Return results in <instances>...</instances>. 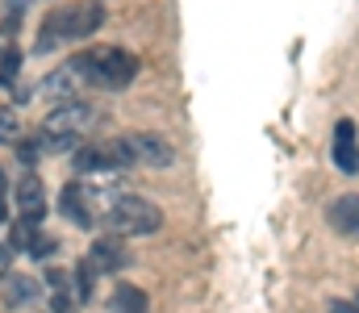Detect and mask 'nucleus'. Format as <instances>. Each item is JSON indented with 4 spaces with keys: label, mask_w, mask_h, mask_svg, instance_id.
<instances>
[{
    "label": "nucleus",
    "mask_w": 359,
    "mask_h": 313,
    "mask_svg": "<svg viewBox=\"0 0 359 313\" xmlns=\"http://www.w3.org/2000/svg\"><path fill=\"white\" fill-rule=\"evenodd\" d=\"M104 25V8L100 0H76V4H63L55 13H46L42 29H38V55L63 46V42H80Z\"/></svg>",
    "instance_id": "nucleus-1"
},
{
    "label": "nucleus",
    "mask_w": 359,
    "mask_h": 313,
    "mask_svg": "<svg viewBox=\"0 0 359 313\" xmlns=\"http://www.w3.org/2000/svg\"><path fill=\"white\" fill-rule=\"evenodd\" d=\"M72 67L80 71V80L92 88H126L134 76H138V59L121 46H104V50H84L72 59Z\"/></svg>",
    "instance_id": "nucleus-2"
},
{
    "label": "nucleus",
    "mask_w": 359,
    "mask_h": 313,
    "mask_svg": "<svg viewBox=\"0 0 359 313\" xmlns=\"http://www.w3.org/2000/svg\"><path fill=\"white\" fill-rule=\"evenodd\" d=\"M104 225H109V234H117V238H130V234H155L159 225H163V209L151 205L147 197H134V193H121L113 209L104 213Z\"/></svg>",
    "instance_id": "nucleus-3"
},
{
    "label": "nucleus",
    "mask_w": 359,
    "mask_h": 313,
    "mask_svg": "<svg viewBox=\"0 0 359 313\" xmlns=\"http://www.w3.org/2000/svg\"><path fill=\"white\" fill-rule=\"evenodd\" d=\"M88 121H92L88 104H80V101L59 104V109L42 121V134H38L42 151H76L80 138H84V130H88Z\"/></svg>",
    "instance_id": "nucleus-4"
},
{
    "label": "nucleus",
    "mask_w": 359,
    "mask_h": 313,
    "mask_svg": "<svg viewBox=\"0 0 359 313\" xmlns=\"http://www.w3.org/2000/svg\"><path fill=\"white\" fill-rule=\"evenodd\" d=\"M76 167L80 172H121L130 167V155H126V142H92L76 151Z\"/></svg>",
    "instance_id": "nucleus-5"
},
{
    "label": "nucleus",
    "mask_w": 359,
    "mask_h": 313,
    "mask_svg": "<svg viewBox=\"0 0 359 313\" xmlns=\"http://www.w3.org/2000/svg\"><path fill=\"white\" fill-rule=\"evenodd\" d=\"M121 142H126V155H130V163H147V167H172V159H176V151H172L163 138H155V134H126Z\"/></svg>",
    "instance_id": "nucleus-6"
},
{
    "label": "nucleus",
    "mask_w": 359,
    "mask_h": 313,
    "mask_svg": "<svg viewBox=\"0 0 359 313\" xmlns=\"http://www.w3.org/2000/svg\"><path fill=\"white\" fill-rule=\"evenodd\" d=\"M13 201H17V213H21V221H42V213H46V188H42V180L38 176H21V184L13 188Z\"/></svg>",
    "instance_id": "nucleus-7"
},
{
    "label": "nucleus",
    "mask_w": 359,
    "mask_h": 313,
    "mask_svg": "<svg viewBox=\"0 0 359 313\" xmlns=\"http://www.w3.org/2000/svg\"><path fill=\"white\" fill-rule=\"evenodd\" d=\"M38 88H42V92L50 97V101L72 104V101H76V92L84 88V80H80V71H76L72 63H63V67H55V71H50V76H46L42 84H38Z\"/></svg>",
    "instance_id": "nucleus-8"
},
{
    "label": "nucleus",
    "mask_w": 359,
    "mask_h": 313,
    "mask_svg": "<svg viewBox=\"0 0 359 313\" xmlns=\"http://www.w3.org/2000/svg\"><path fill=\"white\" fill-rule=\"evenodd\" d=\"M334 163H339L347 176L359 172V130H355V121H339V125H334Z\"/></svg>",
    "instance_id": "nucleus-9"
},
{
    "label": "nucleus",
    "mask_w": 359,
    "mask_h": 313,
    "mask_svg": "<svg viewBox=\"0 0 359 313\" xmlns=\"http://www.w3.org/2000/svg\"><path fill=\"white\" fill-rule=\"evenodd\" d=\"M88 263L96 272H121L126 263H130V255H126V246H121V238L117 234H109V238H100L96 246H92Z\"/></svg>",
    "instance_id": "nucleus-10"
},
{
    "label": "nucleus",
    "mask_w": 359,
    "mask_h": 313,
    "mask_svg": "<svg viewBox=\"0 0 359 313\" xmlns=\"http://www.w3.org/2000/svg\"><path fill=\"white\" fill-rule=\"evenodd\" d=\"M326 221H330L339 234H347V238H359V197H355V193L339 197L334 205L326 209Z\"/></svg>",
    "instance_id": "nucleus-11"
},
{
    "label": "nucleus",
    "mask_w": 359,
    "mask_h": 313,
    "mask_svg": "<svg viewBox=\"0 0 359 313\" xmlns=\"http://www.w3.org/2000/svg\"><path fill=\"white\" fill-rule=\"evenodd\" d=\"M42 293H38V280L34 276H8L4 280V305L8 309H25V305H34Z\"/></svg>",
    "instance_id": "nucleus-12"
},
{
    "label": "nucleus",
    "mask_w": 359,
    "mask_h": 313,
    "mask_svg": "<svg viewBox=\"0 0 359 313\" xmlns=\"http://www.w3.org/2000/svg\"><path fill=\"white\" fill-rule=\"evenodd\" d=\"M113 313H147V293L134 284H121L113 293Z\"/></svg>",
    "instance_id": "nucleus-13"
},
{
    "label": "nucleus",
    "mask_w": 359,
    "mask_h": 313,
    "mask_svg": "<svg viewBox=\"0 0 359 313\" xmlns=\"http://www.w3.org/2000/svg\"><path fill=\"white\" fill-rule=\"evenodd\" d=\"M92 280H96V267H92V263H80V267H76V276H72V284H76V293H72V297H76V301H88V297H92Z\"/></svg>",
    "instance_id": "nucleus-14"
},
{
    "label": "nucleus",
    "mask_w": 359,
    "mask_h": 313,
    "mask_svg": "<svg viewBox=\"0 0 359 313\" xmlns=\"http://www.w3.org/2000/svg\"><path fill=\"white\" fill-rule=\"evenodd\" d=\"M17 71H21V50H17V46L0 50V84H13Z\"/></svg>",
    "instance_id": "nucleus-15"
},
{
    "label": "nucleus",
    "mask_w": 359,
    "mask_h": 313,
    "mask_svg": "<svg viewBox=\"0 0 359 313\" xmlns=\"http://www.w3.org/2000/svg\"><path fill=\"white\" fill-rule=\"evenodd\" d=\"M21 138V125H17V117L8 113V109H0V142H17Z\"/></svg>",
    "instance_id": "nucleus-16"
},
{
    "label": "nucleus",
    "mask_w": 359,
    "mask_h": 313,
    "mask_svg": "<svg viewBox=\"0 0 359 313\" xmlns=\"http://www.w3.org/2000/svg\"><path fill=\"white\" fill-rule=\"evenodd\" d=\"M0 197H4V172H0Z\"/></svg>",
    "instance_id": "nucleus-17"
}]
</instances>
